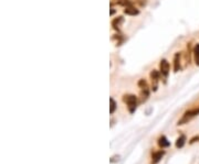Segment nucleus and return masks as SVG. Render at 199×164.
<instances>
[{
  "instance_id": "f257e3e1",
  "label": "nucleus",
  "mask_w": 199,
  "mask_h": 164,
  "mask_svg": "<svg viewBox=\"0 0 199 164\" xmlns=\"http://www.w3.org/2000/svg\"><path fill=\"white\" fill-rule=\"evenodd\" d=\"M123 101L127 105V108H128L130 113H133L136 110V107H137V97L135 95H132V94L124 95Z\"/></svg>"
},
{
  "instance_id": "f03ea898",
  "label": "nucleus",
  "mask_w": 199,
  "mask_h": 164,
  "mask_svg": "<svg viewBox=\"0 0 199 164\" xmlns=\"http://www.w3.org/2000/svg\"><path fill=\"white\" fill-rule=\"evenodd\" d=\"M199 115V108H196V109H190V110H187L186 113L183 115L181 117V119L178 121V126H181V124H187L188 121H190L194 118V117L198 116Z\"/></svg>"
},
{
  "instance_id": "7ed1b4c3",
  "label": "nucleus",
  "mask_w": 199,
  "mask_h": 164,
  "mask_svg": "<svg viewBox=\"0 0 199 164\" xmlns=\"http://www.w3.org/2000/svg\"><path fill=\"white\" fill-rule=\"evenodd\" d=\"M149 76H151V79H152V89H153V91H156L157 90V87H158V80H159V78H160V72L154 69V71L151 72Z\"/></svg>"
},
{
  "instance_id": "20e7f679",
  "label": "nucleus",
  "mask_w": 199,
  "mask_h": 164,
  "mask_svg": "<svg viewBox=\"0 0 199 164\" xmlns=\"http://www.w3.org/2000/svg\"><path fill=\"white\" fill-rule=\"evenodd\" d=\"M169 69H170V66H169L168 61H167V60H162L160 63H159V72H160V74H162V76H164V77L168 76Z\"/></svg>"
},
{
  "instance_id": "39448f33",
  "label": "nucleus",
  "mask_w": 199,
  "mask_h": 164,
  "mask_svg": "<svg viewBox=\"0 0 199 164\" xmlns=\"http://www.w3.org/2000/svg\"><path fill=\"white\" fill-rule=\"evenodd\" d=\"M165 155V151H157V152H154L152 154V159H153V162L154 163H158L159 161L163 159V157Z\"/></svg>"
},
{
  "instance_id": "423d86ee",
  "label": "nucleus",
  "mask_w": 199,
  "mask_h": 164,
  "mask_svg": "<svg viewBox=\"0 0 199 164\" xmlns=\"http://www.w3.org/2000/svg\"><path fill=\"white\" fill-rule=\"evenodd\" d=\"M180 71V53H176L174 56V72Z\"/></svg>"
},
{
  "instance_id": "0eeeda50",
  "label": "nucleus",
  "mask_w": 199,
  "mask_h": 164,
  "mask_svg": "<svg viewBox=\"0 0 199 164\" xmlns=\"http://www.w3.org/2000/svg\"><path fill=\"white\" fill-rule=\"evenodd\" d=\"M157 143H158V146L163 149V148H168V146H170V142L167 140V138L165 137V135H162V137H159L158 141H157Z\"/></svg>"
},
{
  "instance_id": "6e6552de",
  "label": "nucleus",
  "mask_w": 199,
  "mask_h": 164,
  "mask_svg": "<svg viewBox=\"0 0 199 164\" xmlns=\"http://www.w3.org/2000/svg\"><path fill=\"white\" fill-rule=\"evenodd\" d=\"M124 13H126V15H137L138 13H139V11L135 7H133V6H128V7H125Z\"/></svg>"
},
{
  "instance_id": "1a4fd4ad",
  "label": "nucleus",
  "mask_w": 199,
  "mask_h": 164,
  "mask_svg": "<svg viewBox=\"0 0 199 164\" xmlns=\"http://www.w3.org/2000/svg\"><path fill=\"white\" fill-rule=\"evenodd\" d=\"M192 55H194V61L197 66H199V43L195 45V48L192 50Z\"/></svg>"
},
{
  "instance_id": "9d476101",
  "label": "nucleus",
  "mask_w": 199,
  "mask_h": 164,
  "mask_svg": "<svg viewBox=\"0 0 199 164\" xmlns=\"http://www.w3.org/2000/svg\"><path fill=\"white\" fill-rule=\"evenodd\" d=\"M123 22H124V18H123V17H117V18H115L112 21L113 28H114L115 30H119V26H121V24H122Z\"/></svg>"
},
{
  "instance_id": "9b49d317",
  "label": "nucleus",
  "mask_w": 199,
  "mask_h": 164,
  "mask_svg": "<svg viewBox=\"0 0 199 164\" xmlns=\"http://www.w3.org/2000/svg\"><path fill=\"white\" fill-rule=\"evenodd\" d=\"M185 143H186V135H183L176 140V144L175 146H176L177 149H180V148H183L185 146Z\"/></svg>"
},
{
  "instance_id": "f8f14e48",
  "label": "nucleus",
  "mask_w": 199,
  "mask_h": 164,
  "mask_svg": "<svg viewBox=\"0 0 199 164\" xmlns=\"http://www.w3.org/2000/svg\"><path fill=\"white\" fill-rule=\"evenodd\" d=\"M116 108H117V104H116L115 100L111 97V98H110V113L113 115V113H115Z\"/></svg>"
},
{
  "instance_id": "ddd939ff",
  "label": "nucleus",
  "mask_w": 199,
  "mask_h": 164,
  "mask_svg": "<svg viewBox=\"0 0 199 164\" xmlns=\"http://www.w3.org/2000/svg\"><path fill=\"white\" fill-rule=\"evenodd\" d=\"M138 87L141 88L142 90H144V89H148L147 82H146L145 79H139L138 80Z\"/></svg>"
},
{
  "instance_id": "4468645a",
  "label": "nucleus",
  "mask_w": 199,
  "mask_h": 164,
  "mask_svg": "<svg viewBox=\"0 0 199 164\" xmlns=\"http://www.w3.org/2000/svg\"><path fill=\"white\" fill-rule=\"evenodd\" d=\"M119 160H121V155L115 154V155H113V157H111L110 162H111V163H117V162H119Z\"/></svg>"
},
{
  "instance_id": "2eb2a0df",
  "label": "nucleus",
  "mask_w": 199,
  "mask_h": 164,
  "mask_svg": "<svg viewBox=\"0 0 199 164\" xmlns=\"http://www.w3.org/2000/svg\"><path fill=\"white\" fill-rule=\"evenodd\" d=\"M198 141H199V135H196V137H194V138H192V140L189 141V143H190V144H192V143L198 142Z\"/></svg>"
},
{
  "instance_id": "dca6fc26",
  "label": "nucleus",
  "mask_w": 199,
  "mask_h": 164,
  "mask_svg": "<svg viewBox=\"0 0 199 164\" xmlns=\"http://www.w3.org/2000/svg\"><path fill=\"white\" fill-rule=\"evenodd\" d=\"M114 12H115V10L113 9V8H111V15H114Z\"/></svg>"
}]
</instances>
